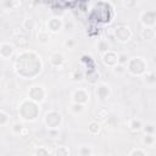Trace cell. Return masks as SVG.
Returning <instances> with one entry per match:
<instances>
[{
	"label": "cell",
	"instance_id": "obj_25",
	"mask_svg": "<svg viewBox=\"0 0 156 156\" xmlns=\"http://www.w3.org/2000/svg\"><path fill=\"white\" fill-rule=\"evenodd\" d=\"M34 26H35V23H34V21H33L32 18H26V20L23 21V27H24L26 29H28V30L33 29Z\"/></svg>",
	"mask_w": 156,
	"mask_h": 156
},
{
	"label": "cell",
	"instance_id": "obj_11",
	"mask_svg": "<svg viewBox=\"0 0 156 156\" xmlns=\"http://www.w3.org/2000/svg\"><path fill=\"white\" fill-rule=\"evenodd\" d=\"M110 95V87L106 84H99L96 87V96L99 98V100L104 101L108 98Z\"/></svg>",
	"mask_w": 156,
	"mask_h": 156
},
{
	"label": "cell",
	"instance_id": "obj_31",
	"mask_svg": "<svg viewBox=\"0 0 156 156\" xmlns=\"http://www.w3.org/2000/svg\"><path fill=\"white\" fill-rule=\"evenodd\" d=\"M73 44H74L73 39H67V40H66V43H65V45H66V46H68L69 49H71V48H73Z\"/></svg>",
	"mask_w": 156,
	"mask_h": 156
},
{
	"label": "cell",
	"instance_id": "obj_27",
	"mask_svg": "<svg viewBox=\"0 0 156 156\" xmlns=\"http://www.w3.org/2000/svg\"><path fill=\"white\" fill-rule=\"evenodd\" d=\"M20 5H21V2H20V1H2V2H1V6H2V7L9 6L10 9H13V7L20 6Z\"/></svg>",
	"mask_w": 156,
	"mask_h": 156
},
{
	"label": "cell",
	"instance_id": "obj_18",
	"mask_svg": "<svg viewBox=\"0 0 156 156\" xmlns=\"http://www.w3.org/2000/svg\"><path fill=\"white\" fill-rule=\"evenodd\" d=\"M38 39L43 43H46L50 39V33L49 30H39L38 32Z\"/></svg>",
	"mask_w": 156,
	"mask_h": 156
},
{
	"label": "cell",
	"instance_id": "obj_30",
	"mask_svg": "<svg viewBox=\"0 0 156 156\" xmlns=\"http://www.w3.org/2000/svg\"><path fill=\"white\" fill-rule=\"evenodd\" d=\"M73 79L74 80H82L83 79V72L82 71H76L73 73Z\"/></svg>",
	"mask_w": 156,
	"mask_h": 156
},
{
	"label": "cell",
	"instance_id": "obj_6",
	"mask_svg": "<svg viewBox=\"0 0 156 156\" xmlns=\"http://www.w3.org/2000/svg\"><path fill=\"white\" fill-rule=\"evenodd\" d=\"M88 101H89V93L85 89L79 88V89L74 90V93H73V102L85 105Z\"/></svg>",
	"mask_w": 156,
	"mask_h": 156
},
{
	"label": "cell",
	"instance_id": "obj_2",
	"mask_svg": "<svg viewBox=\"0 0 156 156\" xmlns=\"http://www.w3.org/2000/svg\"><path fill=\"white\" fill-rule=\"evenodd\" d=\"M146 67H147V65H146V62L141 57H133L127 63L128 71L132 74H134V76H141V74H144L146 72Z\"/></svg>",
	"mask_w": 156,
	"mask_h": 156
},
{
	"label": "cell",
	"instance_id": "obj_32",
	"mask_svg": "<svg viewBox=\"0 0 156 156\" xmlns=\"http://www.w3.org/2000/svg\"><path fill=\"white\" fill-rule=\"evenodd\" d=\"M123 5H126V6H134V5H136V2H128V1H123Z\"/></svg>",
	"mask_w": 156,
	"mask_h": 156
},
{
	"label": "cell",
	"instance_id": "obj_5",
	"mask_svg": "<svg viewBox=\"0 0 156 156\" xmlns=\"http://www.w3.org/2000/svg\"><path fill=\"white\" fill-rule=\"evenodd\" d=\"M140 21L145 28H152L156 24V11L146 10V11L141 12Z\"/></svg>",
	"mask_w": 156,
	"mask_h": 156
},
{
	"label": "cell",
	"instance_id": "obj_7",
	"mask_svg": "<svg viewBox=\"0 0 156 156\" xmlns=\"http://www.w3.org/2000/svg\"><path fill=\"white\" fill-rule=\"evenodd\" d=\"M63 26V22L60 17H51L49 21H48V30L51 32V33H57L61 30Z\"/></svg>",
	"mask_w": 156,
	"mask_h": 156
},
{
	"label": "cell",
	"instance_id": "obj_26",
	"mask_svg": "<svg viewBox=\"0 0 156 156\" xmlns=\"http://www.w3.org/2000/svg\"><path fill=\"white\" fill-rule=\"evenodd\" d=\"M49 155H50L49 150L46 147H44V146L37 149V151H35V156H49Z\"/></svg>",
	"mask_w": 156,
	"mask_h": 156
},
{
	"label": "cell",
	"instance_id": "obj_22",
	"mask_svg": "<svg viewBox=\"0 0 156 156\" xmlns=\"http://www.w3.org/2000/svg\"><path fill=\"white\" fill-rule=\"evenodd\" d=\"M71 111L73 112V113H82L83 111H84V105H82V104H76V102H73L72 105H71Z\"/></svg>",
	"mask_w": 156,
	"mask_h": 156
},
{
	"label": "cell",
	"instance_id": "obj_21",
	"mask_svg": "<svg viewBox=\"0 0 156 156\" xmlns=\"http://www.w3.org/2000/svg\"><path fill=\"white\" fill-rule=\"evenodd\" d=\"M23 129H24V127H23V124H22V123H20V122L13 123V124H12V127H11L12 133H13V134H17V135H18V134H21Z\"/></svg>",
	"mask_w": 156,
	"mask_h": 156
},
{
	"label": "cell",
	"instance_id": "obj_28",
	"mask_svg": "<svg viewBox=\"0 0 156 156\" xmlns=\"http://www.w3.org/2000/svg\"><path fill=\"white\" fill-rule=\"evenodd\" d=\"M128 61H129V58H128V56L126 54H119L118 55V65L124 66V65L128 63Z\"/></svg>",
	"mask_w": 156,
	"mask_h": 156
},
{
	"label": "cell",
	"instance_id": "obj_12",
	"mask_svg": "<svg viewBox=\"0 0 156 156\" xmlns=\"http://www.w3.org/2000/svg\"><path fill=\"white\" fill-rule=\"evenodd\" d=\"M65 62V56L61 52H54L50 56V63L54 67H60Z\"/></svg>",
	"mask_w": 156,
	"mask_h": 156
},
{
	"label": "cell",
	"instance_id": "obj_23",
	"mask_svg": "<svg viewBox=\"0 0 156 156\" xmlns=\"http://www.w3.org/2000/svg\"><path fill=\"white\" fill-rule=\"evenodd\" d=\"M144 79L147 84H155L156 83V73L155 72H150L144 76Z\"/></svg>",
	"mask_w": 156,
	"mask_h": 156
},
{
	"label": "cell",
	"instance_id": "obj_14",
	"mask_svg": "<svg viewBox=\"0 0 156 156\" xmlns=\"http://www.w3.org/2000/svg\"><path fill=\"white\" fill-rule=\"evenodd\" d=\"M10 123V115L5 110H0V126L5 127Z\"/></svg>",
	"mask_w": 156,
	"mask_h": 156
},
{
	"label": "cell",
	"instance_id": "obj_33",
	"mask_svg": "<svg viewBox=\"0 0 156 156\" xmlns=\"http://www.w3.org/2000/svg\"><path fill=\"white\" fill-rule=\"evenodd\" d=\"M152 61H154V63H156V55L154 56V58H152Z\"/></svg>",
	"mask_w": 156,
	"mask_h": 156
},
{
	"label": "cell",
	"instance_id": "obj_10",
	"mask_svg": "<svg viewBox=\"0 0 156 156\" xmlns=\"http://www.w3.org/2000/svg\"><path fill=\"white\" fill-rule=\"evenodd\" d=\"M104 62L110 67H116L118 65V55H116L113 51L110 50L106 54H104Z\"/></svg>",
	"mask_w": 156,
	"mask_h": 156
},
{
	"label": "cell",
	"instance_id": "obj_1",
	"mask_svg": "<svg viewBox=\"0 0 156 156\" xmlns=\"http://www.w3.org/2000/svg\"><path fill=\"white\" fill-rule=\"evenodd\" d=\"M39 113L38 104L32 100H24L18 107V115L24 121H34Z\"/></svg>",
	"mask_w": 156,
	"mask_h": 156
},
{
	"label": "cell",
	"instance_id": "obj_4",
	"mask_svg": "<svg viewBox=\"0 0 156 156\" xmlns=\"http://www.w3.org/2000/svg\"><path fill=\"white\" fill-rule=\"evenodd\" d=\"M28 96H29V100L39 104L45 99V90L40 85H33L28 90Z\"/></svg>",
	"mask_w": 156,
	"mask_h": 156
},
{
	"label": "cell",
	"instance_id": "obj_29",
	"mask_svg": "<svg viewBox=\"0 0 156 156\" xmlns=\"http://www.w3.org/2000/svg\"><path fill=\"white\" fill-rule=\"evenodd\" d=\"M129 156H146V155H145V152H144L141 149H134V150L129 154Z\"/></svg>",
	"mask_w": 156,
	"mask_h": 156
},
{
	"label": "cell",
	"instance_id": "obj_16",
	"mask_svg": "<svg viewBox=\"0 0 156 156\" xmlns=\"http://www.w3.org/2000/svg\"><path fill=\"white\" fill-rule=\"evenodd\" d=\"M141 141H143L144 145H146V146H151V145L155 143V136L151 135V134H145V135L143 136Z\"/></svg>",
	"mask_w": 156,
	"mask_h": 156
},
{
	"label": "cell",
	"instance_id": "obj_20",
	"mask_svg": "<svg viewBox=\"0 0 156 156\" xmlns=\"http://www.w3.org/2000/svg\"><path fill=\"white\" fill-rule=\"evenodd\" d=\"M143 130H144L145 134H151V135H154L155 132H156V127H155L152 123H146V124H144Z\"/></svg>",
	"mask_w": 156,
	"mask_h": 156
},
{
	"label": "cell",
	"instance_id": "obj_9",
	"mask_svg": "<svg viewBox=\"0 0 156 156\" xmlns=\"http://www.w3.org/2000/svg\"><path fill=\"white\" fill-rule=\"evenodd\" d=\"M13 50H15V48H13L12 44H10V43H1V45H0V56H1V58L2 60L10 58L12 56V54H13Z\"/></svg>",
	"mask_w": 156,
	"mask_h": 156
},
{
	"label": "cell",
	"instance_id": "obj_17",
	"mask_svg": "<svg viewBox=\"0 0 156 156\" xmlns=\"http://www.w3.org/2000/svg\"><path fill=\"white\" fill-rule=\"evenodd\" d=\"M55 156H69V150L67 146H58L55 151Z\"/></svg>",
	"mask_w": 156,
	"mask_h": 156
},
{
	"label": "cell",
	"instance_id": "obj_13",
	"mask_svg": "<svg viewBox=\"0 0 156 156\" xmlns=\"http://www.w3.org/2000/svg\"><path fill=\"white\" fill-rule=\"evenodd\" d=\"M143 127H144V124H143L141 121L138 119V118H133V119H130V122H129V128H130L133 132H139V130L143 129Z\"/></svg>",
	"mask_w": 156,
	"mask_h": 156
},
{
	"label": "cell",
	"instance_id": "obj_24",
	"mask_svg": "<svg viewBox=\"0 0 156 156\" xmlns=\"http://www.w3.org/2000/svg\"><path fill=\"white\" fill-rule=\"evenodd\" d=\"M79 156H91L93 150L89 146H80L79 147Z\"/></svg>",
	"mask_w": 156,
	"mask_h": 156
},
{
	"label": "cell",
	"instance_id": "obj_19",
	"mask_svg": "<svg viewBox=\"0 0 156 156\" xmlns=\"http://www.w3.org/2000/svg\"><path fill=\"white\" fill-rule=\"evenodd\" d=\"M98 49H99V51L106 54L107 51H110V45H108V43L106 40H100L99 44H98Z\"/></svg>",
	"mask_w": 156,
	"mask_h": 156
},
{
	"label": "cell",
	"instance_id": "obj_15",
	"mask_svg": "<svg viewBox=\"0 0 156 156\" xmlns=\"http://www.w3.org/2000/svg\"><path fill=\"white\" fill-rule=\"evenodd\" d=\"M100 128H101V127H100V123L96 122V121L90 122L89 126H88V130H89L90 134H98V133L100 132Z\"/></svg>",
	"mask_w": 156,
	"mask_h": 156
},
{
	"label": "cell",
	"instance_id": "obj_3",
	"mask_svg": "<svg viewBox=\"0 0 156 156\" xmlns=\"http://www.w3.org/2000/svg\"><path fill=\"white\" fill-rule=\"evenodd\" d=\"M44 123L49 129H57L62 123V116L57 111L46 112L44 117Z\"/></svg>",
	"mask_w": 156,
	"mask_h": 156
},
{
	"label": "cell",
	"instance_id": "obj_8",
	"mask_svg": "<svg viewBox=\"0 0 156 156\" xmlns=\"http://www.w3.org/2000/svg\"><path fill=\"white\" fill-rule=\"evenodd\" d=\"M116 37H117V39H118L119 41H127V40L130 39L132 32L129 30L128 27L121 26V27H118V28L116 29Z\"/></svg>",
	"mask_w": 156,
	"mask_h": 156
}]
</instances>
